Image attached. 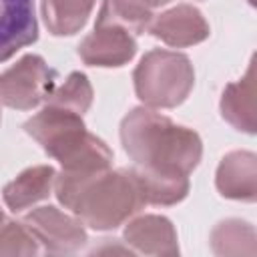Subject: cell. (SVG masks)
<instances>
[{
	"label": "cell",
	"instance_id": "cell-1",
	"mask_svg": "<svg viewBox=\"0 0 257 257\" xmlns=\"http://www.w3.org/2000/svg\"><path fill=\"white\" fill-rule=\"evenodd\" d=\"M36 38V0H0V62Z\"/></svg>",
	"mask_w": 257,
	"mask_h": 257
}]
</instances>
